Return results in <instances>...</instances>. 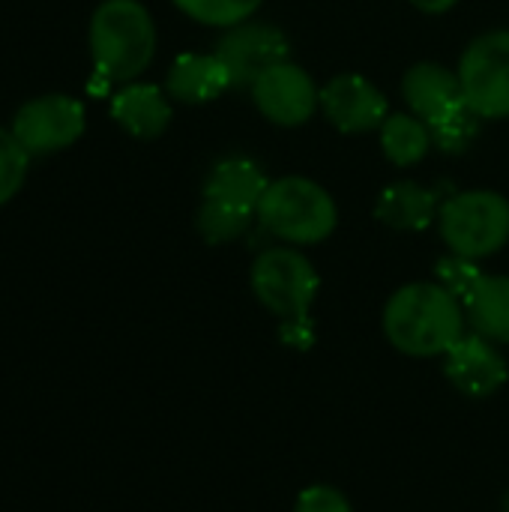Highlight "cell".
<instances>
[{"label":"cell","instance_id":"1","mask_svg":"<svg viewBox=\"0 0 509 512\" xmlns=\"http://www.w3.org/2000/svg\"><path fill=\"white\" fill-rule=\"evenodd\" d=\"M465 327V306L438 282L402 285L384 306V336L405 357H444Z\"/></svg>","mask_w":509,"mask_h":512},{"label":"cell","instance_id":"2","mask_svg":"<svg viewBox=\"0 0 509 512\" xmlns=\"http://www.w3.org/2000/svg\"><path fill=\"white\" fill-rule=\"evenodd\" d=\"M93 90L135 81L156 54V24L138 0H102L90 18Z\"/></svg>","mask_w":509,"mask_h":512},{"label":"cell","instance_id":"3","mask_svg":"<svg viewBox=\"0 0 509 512\" xmlns=\"http://www.w3.org/2000/svg\"><path fill=\"white\" fill-rule=\"evenodd\" d=\"M255 216L258 225L285 246L324 243L339 225V207L333 195L309 177L270 180Z\"/></svg>","mask_w":509,"mask_h":512},{"label":"cell","instance_id":"4","mask_svg":"<svg viewBox=\"0 0 509 512\" xmlns=\"http://www.w3.org/2000/svg\"><path fill=\"white\" fill-rule=\"evenodd\" d=\"M255 300L279 318V324L312 321V303L321 288V276L297 246L264 249L249 273Z\"/></svg>","mask_w":509,"mask_h":512},{"label":"cell","instance_id":"5","mask_svg":"<svg viewBox=\"0 0 509 512\" xmlns=\"http://www.w3.org/2000/svg\"><path fill=\"white\" fill-rule=\"evenodd\" d=\"M438 225L450 252L489 258L509 243V201L492 189L456 192L441 204Z\"/></svg>","mask_w":509,"mask_h":512},{"label":"cell","instance_id":"6","mask_svg":"<svg viewBox=\"0 0 509 512\" xmlns=\"http://www.w3.org/2000/svg\"><path fill=\"white\" fill-rule=\"evenodd\" d=\"M459 84L465 105L480 120L509 117V30L477 36L459 60Z\"/></svg>","mask_w":509,"mask_h":512},{"label":"cell","instance_id":"7","mask_svg":"<svg viewBox=\"0 0 509 512\" xmlns=\"http://www.w3.org/2000/svg\"><path fill=\"white\" fill-rule=\"evenodd\" d=\"M9 129L30 156H48L72 147L84 135L87 114L78 99L66 93H45L24 102Z\"/></svg>","mask_w":509,"mask_h":512},{"label":"cell","instance_id":"8","mask_svg":"<svg viewBox=\"0 0 509 512\" xmlns=\"http://www.w3.org/2000/svg\"><path fill=\"white\" fill-rule=\"evenodd\" d=\"M213 54L222 60L231 87H252L264 72L288 60L291 42L279 27L249 18L243 24L228 27L216 42Z\"/></svg>","mask_w":509,"mask_h":512},{"label":"cell","instance_id":"9","mask_svg":"<svg viewBox=\"0 0 509 512\" xmlns=\"http://www.w3.org/2000/svg\"><path fill=\"white\" fill-rule=\"evenodd\" d=\"M249 90L258 111L276 126H303L321 108V87L303 66L291 60L264 72Z\"/></svg>","mask_w":509,"mask_h":512},{"label":"cell","instance_id":"10","mask_svg":"<svg viewBox=\"0 0 509 512\" xmlns=\"http://www.w3.org/2000/svg\"><path fill=\"white\" fill-rule=\"evenodd\" d=\"M444 375L459 393L471 399H489L509 381V363L492 339L465 333L444 354Z\"/></svg>","mask_w":509,"mask_h":512},{"label":"cell","instance_id":"11","mask_svg":"<svg viewBox=\"0 0 509 512\" xmlns=\"http://www.w3.org/2000/svg\"><path fill=\"white\" fill-rule=\"evenodd\" d=\"M321 111L345 135L381 129L390 117L387 96L357 72H342L321 87Z\"/></svg>","mask_w":509,"mask_h":512},{"label":"cell","instance_id":"12","mask_svg":"<svg viewBox=\"0 0 509 512\" xmlns=\"http://www.w3.org/2000/svg\"><path fill=\"white\" fill-rule=\"evenodd\" d=\"M402 96H405L411 114H417L429 126L441 123L444 117H450L453 111H459L465 105L459 72H453L441 63H429V60L417 63L405 72Z\"/></svg>","mask_w":509,"mask_h":512},{"label":"cell","instance_id":"13","mask_svg":"<svg viewBox=\"0 0 509 512\" xmlns=\"http://www.w3.org/2000/svg\"><path fill=\"white\" fill-rule=\"evenodd\" d=\"M111 117L141 141L159 138L171 123V102L168 93L156 84L129 81L111 96Z\"/></svg>","mask_w":509,"mask_h":512},{"label":"cell","instance_id":"14","mask_svg":"<svg viewBox=\"0 0 509 512\" xmlns=\"http://www.w3.org/2000/svg\"><path fill=\"white\" fill-rule=\"evenodd\" d=\"M225 90H231V78L216 54H180L168 75H165V93L186 105H204L219 99Z\"/></svg>","mask_w":509,"mask_h":512},{"label":"cell","instance_id":"15","mask_svg":"<svg viewBox=\"0 0 509 512\" xmlns=\"http://www.w3.org/2000/svg\"><path fill=\"white\" fill-rule=\"evenodd\" d=\"M270 180L264 174V168L249 159V156H225L219 159L207 180H204V198L222 201V204H234L243 210H255L267 192Z\"/></svg>","mask_w":509,"mask_h":512},{"label":"cell","instance_id":"16","mask_svg":"<svg viewBox=\"0 0 509 512\" xmlns=\"http://www.w3.org/2000/svg\"><path fill=\"white\" fill-rule=\"evenodd\" d=\"M438 213H441L438 192L417 180L390 183L378 195V204H375L378 222H384L387 228H396V231H423L435 222Z\"/></svg>","mask_w":509,"mask_h":512},{"label":"cell","instance_id":"17","mask_svg":"<svg viewBox=\"0 0 509 512\" xmlns=\"http://www.w3.org/2000/svg\"><path fill=\"white\" fill-rule=\"evenodd\" d=\"M465 318L474 333L509 345V276H483L465 303Z\"/></svg>","mask_w":509,"mask_h":512},{"label":"cell","instance_id":"18","mask_svg":"<svg viewBox=\"0 0 509 512\" xmlns=\"http://www.w3.org/2000/svg\"><path fill=\"white\" fill-rule=\"evenodd\" d=\"M381 150L399 168L417 165L432 150V126L417 114H390L381 126Z\"/></svg>","mask_w":509,"mask_h":512},{"label":"cell","instance_id":"19","mask_svg":"<svg viewBox=\"0 0 509 512\" xmlns=\"http://www.w3.org/2000/svg\"><path fill=\"white\" fill-rule=\"evenodd\" d=\"M252 222H258L255 210H243V207L222 204V201H213V198H204L201 210L195 216L198 234L210 246H225V243L240 240L252 228Z\"/></svg>","mask_w":509,"mask_h":512},{"label":"cell","instance_id":"20","mask_svg":"<svg viewBox=\"0 0 509 512\" xmlns=\"http://www.w3.org/2000/svg\"><path fill=\"white\" fill-rule=\"evenodd\" d=\"M180 12H186L192 21L207 27H234L249 21L264 0H174Z\"/></svg>","mask_w":509,"mask_h":512},{"label":"cell","instance_id":"21","mask_svg":"<svg viewBox=\"0 0 509 512\" xmlns=\"http://www.w3.org/2000/svg\"><path fill=\"white\" fill-rule=\"evenodd\" d=\"M30 153L18 144L12 129L0 126V207L9 204L27 180Z\"/></svg>","mask_w":509,"mask_h":512},{"label":"cell","instance_id":"22","mask_svg":"<svg viewBox=\"0 0 509 512\" xmlns=\"http://www.w3.org/2000/svg\"><path fill=\"white\" fill-rule=\"evenodd\" d=\"M483 276L486 273L480 270V264L474 258H465V255H456V252L444 255L438 261V267H435V282L441 288H447L462 306L468 303V297L474 294V288L480 285Z\"/></svg>","mask_w":509,"mask_h":512},{"label":"cell","instance_id":"23","mask_svg":"<svg viewBox=\"0 0 509 512\" xmlns=\"http://www.w3.org/2000/svg\"><path fill=\"white\" fill-rule=\"evenodd\" d=\"M477 132H480V117L468 105H462L459 111H453L450 117H444L441 123L432 126V144L438 150L456 156V153H465L474 144Z\"/></svg>","mask_w":509,"mask_h":512},{"label":"cell","instance_id":"24","mask_svg":"<svg viewBox=\"0 0 509 512\" xmlns=\"http://www.w3.org/2000/svg\"><path fill=\"white\" fill-rule=\"evenodd\" d=\"M294 512H354V507L345 498V492H339L336 486L315 483V486H306L297 495Z\"/></svg>","mask_w":509,"mask_h":512},{"label":"cell","instance_id":"25","mask_svg":"<svg viewBox=\"0 0 509 512\" xmlns=\"http://www.w3.org/2000/svg\"><path fill=\"white\" fill-rule=\"evenodd\" d=\"M279 339L285 348L294 351H309L318 339L315 321H297V324H279Z\"/></svg>","mask_w":509,"mask_h":512},{"label":"cell","instance_id":"26","mask_svg":"<svg viewBox=\"0 0 509 512\" xmlns=\"http://www.w3.org/2000/svg\"><path fill=\"white\" fill-rule=\"evenodd\" d=\"M420 12H429V15H441L447 9H453L459 0H411Z\"/></svg>","mask_w":509,"mask_h":512},{"label":"cell","instance_id":"27","mask_svg":"<svg viewBox=\"0 0 509 512\" xmlns=\"http://www.w3.org/2000/svg\"><path fill=\"white\" fill-rule=\"evenodd\" d=\"M504 512H509V489H507V495H504Z\"/></svg>","mask_w":509,"mask_h":512}]
</instances>
